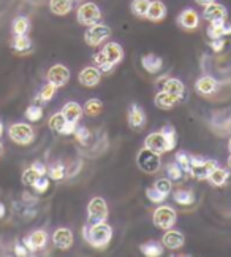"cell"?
<instances>
[{
	"label": "cell",
	"mask_w": 231,
	"mask_h": 257,
	"mask_svg": "<svg viewBox=\"0 0 231 257\" xmlns=\"http://www.w3.org/2000/svg\"><path fill=\"white\" fill-rule=\"evenodd\" d=\"M32 167H34V169H35L40 175H48V169L45 167V164H42V162H34Z\"/></svg>",
	"instance_id": "obj_50"
},
{
	"label": "cell",
	"mask_w": 231,
	"mask_h": 257,
	"mask_svg": "<svg viewBox=\"0 0 231 257\" xmlns=\"http://www.w3.org/2000/svg\"><path fill=\"white\" fill-rule=\"evenodd\" d=\"M102 51L106 56L108 62L111 64L113 67L122 61V57H124V51H122V48H120L119 43H108V45L103 46Z\"/></svg>",
	"instance_id": "obj_21"
},
{
	"label": "cell",
	"mask_w": 231,
	"mask_h": 257,
	"mask_svg": "<svg viewBox=\"0 0 231 257\" xmlns=\"http://www.w3.org/2000/svg\"><path fill=\"white\" fill-rule=\"evenodd\" d=\"M26 117L29 121L37 122V121H40L43 117V110L40 106H37V105H32V106H29L26 110Z\"/></svg>",
	"instance_id": "obj_43"
},
{
	"label": "cell",
	"mask_w": 231,
	"mask_h": 257,
	"mask_svg": "<svg viewBox=\"0 0 231 257\" xmlns=\"http://www.w3.org/2000/svg\"><path fill=\"white\" fill-rule=\"evenodd\" d=\"M29 29H30V23H29V19L26 16H18L15 19V23H13V34H15V37L26 35L29 32Z\"/></svg>",
	"instance_id": "obj_33"
},
{
	"label": "cell",
	"mask_w": 231,
	"mask_h": 257,
	"mask_svg": "<svg viewBox=\"0 0 231 257\" xmlns=\"http://www.w3.org/2000/svg\"><path fill=\"white\" fill-rule=\"evenodd\" d=\"M228 178H229V172L225 170V169H220V167H217V169L212 170V173L209 175L207 180L212 183L214 186H222L228 181Z\"/></svg>",
	"instance_id": "obj_30"
},
{
	"label": "cell",
	"mask_w": 231,
	"mask_h": 257,
	"mask_svg": "<svg viewBox=\"0 0 231 257\" xmlns=\"http://www.w3.org/2000/svg\"><path fill=\"white\" fill-rule=\"evenodd\" d=\"M128 124L132 125L135 131H141L146 125V113L143 110V106H139L138 103H132L128 108Z\"/></svg>",
	"instance_id": "obj_12"
},
{
	"label": "cell",
	"mask_w": 231,
	"mask_h": 257,
	"mask_svg": "<svg viewBox=\"0 0 231 257\" xmlns=\"http://www.w3.org/2000/svg\"><path fill=\"white\" fill-rule=\"evenodd\" d=\"M32 187L35 189V192H38V194H45V192L49 189V176H46V175L40 176Z\"/></svg>",
	"instance_id": "obj_45"
},
{
	"label": "cell",
	"mask_w": 231,
	"mask_h": 257,
	"mask_svg": "<svg viewBox=\"0 0 231 257\" xmlns=\"http://www.w3.org/2000/svg\"><path fill=\"white\" fill-rule=\"evenodd\" d=\"M76 137V140L81 143V145H86L89 140H90V132H89V128L81 125V127H76V131L73 134Z\"/></svg>",
	"instance_id": "obj_46"
},
{
	"label": "cell",
	"mask_w": 231,
	"mask_h": 257,
	"mask_svg": "<svg viewBox=\"0 0 231 257\" xmlns=\"http://www.w3.org/2000/svg\"><path fill=\"white\" fill-rule=\"evenodd\" d=\"M173 199L179 205L188 206V205H193L195 203V194L192 191H188V189H177L173 194Z\"/></svg>",
	"instance_id": "obj_28"
},
{
	"label": "cell",
	"mask_w": 231,
	"mask_h": 257,
	"mask_svg": "<svg viewBox=\"0 0 231 257\" xmlns=\"http://www.w3.org/2000/svg\"><path fill=\"white\" fill-rule=\"evenodd\" d=\"M144 148H149V150H152L158 154L162 153H166L169 151V146H168V142L166 138L162 132H152L146 137L144 140Z\"/></svg>",
	"instance_id": "obj_11"
},
{
	"label": "cell",
	"mask_w": 231,
	"mask_h": 257,
	"mask_svg": "<svg viewBox=\"0 0 231 257\" xmlns=\"http://www.w3.org/2000/svg\"><path fill=\"white\" fill-rule=\"evenodd\" d=\"M168 178L171 181H180L184 178V170H182V167H180L177 162H173V164H169L168 165Z\"/></svg>",
	"instance_id": "obj_40"
},
{
	"label": "cell",
	"mask_w": 231,
	"mask_h": 257,
	"mask_svg": "<svg viewBox=\"0 0 231 257\" xmlns=\"http://www.w3.org/2000/svg\"><path fill=\"white\" fill-rule=\"evenodd\" d=\"M2 153H4V145L0 143V154H2Z\"/></svg>",
	"instance_id": "obj_54"
},
{
	"label": "cell",
	"mask_w": 231,
	"mask_h": 257,
	"mask_svg": "<svg viewBox=\"0 0 231 257\" xmlns=\"http://www.w3.org/2000/svg\"><path fill=\"white\" fill-rule=\"evenodd\" d=\"M139 249L147 257H158L163 254V244H160L157 241H147L139 246Z\"/></svg>",
	"instance_id": "obj_29"
},
{
	"label": "cell",
	"mask_w": 231,
	"mask_h": 257,
	"mask_svg": "<svg viewBox=\"0 0 231 257\" xmlns=\"http://www.w3.org/2000/svg\"><path fill=\"white\" fill-rule=\"evenodd\" d=\"M111 35V29L105 24H94L90 26L86 34H84V42L89 46H98L100 43H103L106 38Z\"/></svg>",
	"instance_id": "obj_7"
},
{
	"label": "cell",
	"mask_w": 231,
	"mask_h": 257,
	"mask_svg": "<svg viewBox=\"0 0 231 257\" xmlns=\"http://www.w3.org/2000/svg\"><path fill=\"white\" fill-rule=\"evenodd\" d=\"M30 46H32V40H30L27 35H18V37H15V40H13L15 51L23 53V51H27V49H30Z\"/></svg>",
	"instance_id": "obj_38"
},
{
	"label": "cell",
	"mask_w": 231,
	"mask_h": 257,
	"mask_svg": "<svg viewBox=\"0 0 231 257\" xmlns=\"http://www.w3.org/2000/svg\"><path fill=\"white\" fill-rule=\"evenodd\" d=\"M209 125L212 131L218 135L223 137L228 131H231V111H218L210 117Z\"/></svg>",
	"instance_id": "obj_9"
},
{
	"label": "cell",
	"mask_w": 231,
	"mask_h": 257,
	"mask_svg": "<svg viewBox=\"0 0 231 257\" xmlns=\"http://www.w3.org/2000/svg\"><path fill=\"white\" fill-rule=\"evenodd\" d=\"M162 91L174 95L176 98H179V100H180L182 95H184V92H185V86L182 84V81L177 80V78H168V80L165 81V84H163Z\"/></svg>",
	"instance_id": "obj_24"
},
{
	"label": "cell",
	"mask_w": 231,
	"mask_h": 257,
	"mask_svg": "<svg viewBox=\"0 0 231 257\" xmlns=\"http://www.w3.org/2000/svg\"><path fill=\"white\" fill-rule=\"evenodd\" d=\"M54 246L60 251H67L73 246V233L70 229H57L53 235Z\"/></svg>",
	"instance_id": "obj_15"
},
{
	"label": "cell",
	"mask_w": 231,
	"mask_h": 257,
	"mask_svg": "<svg viewBox=\"0 0 231 257\" xmlns=\"http://www.w3.org/2000/svg\"><path fill=\"white\" fill-rule=\"evenodd\" d=\"M207 35L210 40H214V38H225L231 35V24L226 23V19L210 21V26L207 27Z\"/></svg>",
	"instance_id": "obj_13"
},
{
	"label": "cell",
	"mask_w": 231,
	"mask_h": 257,
	"mask_svg": "<svg viewBox=\"0 0 231 257\" xmlns=\"http://www.w3.org/2000/svg\"><path fill=\"white\" fill-rule=\"evenodd\" d=\"M226 15H228L226 8L222 4H215V2L206 5L204 7V13H203L204 19H207V21H215V19H226Z\"/></svg>",
	"instance_id": "obj_20"
},
{
	"label": "cell",
	"mask_w": 231,
	"mask_h": 257,
	"mask_svg": "<svg viewBox=\"0 0 231 257\" xmlns=\"http://www.w3.org/2000/svg\"><path fill=\"white\" fill-rule=\"evenodd\" d=\"M5 216V205L0 202V217H4Z\"/></svg>",
	"instance_id": "obj_52"
},
{
	"label": "cell",
	"mask_w": 231,
	"mask_h": 257,
	"mask_svg": "<svg viewBox=\"0 0 231 257\" xmlns=\"http://www.w3.org/2000/svg\"><path fill=\"white\" fill-rule=\"evenodd\" d=\"M8 135L10 138L18 143V145H30L34 142L35 134H34V128L30 127L29 124H13L12 127L8 128Z\"/></svg>",
	"instance_id": "obj_6"
},
{
	"label": "cell",
	"mask_w": 231,
	"mask_h": 257,
	"mask_svg": "<svg viewBox=\"0 0 231 257\" xmlns=\"http://www.w3.org/2000/svg\"><path fill=\"white\" fill-rule=\"evenodd\" d=\"M62 113H64L67 121L76 124L79 119H81V116H83L84 111H83V108H81V105H79V103H76V102H68L62 108Z\"/></svg>",
	"instance_id": "obj_25"
},
{
	"label": "cell",
	"mask_w": 231,
	"mask_h": 257,
	"mask_svg": "<svg viewBox=\"0 0 231 257\" xmlns=\"http://www.w3.org/2000/svg\"><path fill=\"white\" fill-rule=\"evenodd\" d=\"M103 110V103L102 100H98V98H90V100L86 102L83 111L87 114V116H98Z\"/></svg>",
	"instance_id": "obj_31"
},
{
	"label": "cell",
	"mask_w": 231,
	"mask_h": 257,
	"mask_svg": "<svg viewBox=\"0 0 231 257\" xmlns=\"http://www.w3.org/2000/svg\"><path fill=\"white\" fill-rule=\"evenodd\" d=\"M218 164L215 161H206L204 157L192 156L190 159V170L188 173L196 180H207L209 175L212 173L214 169H217Z\"/></svg>",
	"instance_id": "obj_2"
},
{
	"label": "cell",
	"mask_w": 231,
	"mask_h": 257,
	"mask_svg": "<svg viewBox=\"0 0 231 257\" xmlns=\"http://www.w3.org/2000/svg\"><path fill=\"white\" fill-rule=\"evenodd\" d=\"M177 21H179V24L182 26L184 29H187V31H192V29L198 27L199 16H198V13L195 12V10L187 8V10H184V12L179 15Z\"/></svg>",
	"instance_id": "obj_19"
},
{
	"label": "cell",
	"mask_w": 231,
	"mask_h": 257,
	"mask_svg": "<svg viewBox=\"0 0 231 257\" xmlns=\"http://www.w3.org/2000/svg\"><path fill=\"white\" fill-rule=\"evenodd\" d=\"M190 159H192V154H188L187 151L176 153V162L182 167V170L185 173H188V170H190Z\"/></svg>",
	"instance_id": "obj_42"
},
{
	"label": "cell",
	"mask_w": 231,
	"mask_h": 257,
	"mask_svg": "<svg viewBox=\"0 0 231 257\" xmlns=\"http://www.w3.org/2000/svg\"><path fill=\"white\" fill-rule=\"evenodd\" d=\"M67 175L65 172V167L62 164H56L53 167H49L48 169V176H49V180H54V181H60V180H64Z\"/></svg>",
	"instance_id": "obj_39"
},
{
	"label": "cell",
	"mask_w": 231,
	"mask_h": 257,
	"mask_svg": "<svg viewBox=\"0 0 231 257\" xmlns=\"http://www.w3.org/2000/svg\"><path fill=\"white\" fill-rule=\"evenodd\" d=\"M177 102H179V98H176L174 95L168 94L165 91H160L155 95V106L162 108V110H169V108H173Z\"/></svg>",
	"instance_id": "obj_26"
},
{
	"label": "cell",
	"mask_w": 231,
	"mask_h": 257,
	"mask_svg": "<svg viewBox=\"0 0 231 257\" xmlns=\"http://www.w3.org/2000/svg\"><path fill=\"white\" fill-rule=\"evenodd\" d=\"M149 5H150V0H133V2H132V12L138 18H146Z\"/></svg>",
	"instance_id": "obj_35"
},
{
	"label": "cell",
	"mask_w": 231,
	"mask_h": 257,
	"mask_svg": "<svg viewBox=\"0 0 231 257\" xmlns=\"http://www.w3.org/2000/svg\"><path fill=\"white\" fill-rule=\"evenodd\" d=\"M65 124H67V119H65V116H64L62 111L56 113L51 117V119H49V128H51V131H54V132H57V134H60V135H62V132H64Z\"/></svg>",
	"instance_id": "obj_32"
},
{
	"label": "cell",
	"mask_w": 231,
	"mask_h": 257,
	"mask_svg": "<svg viewBox=\"0 0 231 257\" xmlns=\"http://www.w3.org/2000/svg\"><path fill=\"white\" fill-rule=\"evenodd\" d=\"M195 2H196L198 5H201V7H206V5H209V4L215 2V0H195Z\"/></svg>",
	"instance_id": "obj_51"
},
{
	"label": "cell",
	"mask_w": 231,
	"mask_h": 257,
	"mask_svg": "<svg viewBox=\"0 0 231 257\" xmlns=\"http://www.w3.org/2000/svg\"><path fill=\"white\" fill-rule=\"evenodd\" d=\"M23 243L27 246V249L30 252H35L38 249H43L45 246H46V243H48V233L45 230H35V232L30 233Z\"/></svg>",
	"instance_id": "obj_14"
},
{
	"label": "cell",
	"mask_w": 231,
	"mask_h": 257,
	"mask_svg": "<svg viewBox=\"0 0 231 257\" xmlns=\"http://www.w3.org/2000/svg\"><path fill=\"white\" fill-rule=\"evenodd\" d=\"M165 16H166V5L163 2H160V0H154V2H150L147 15H146V18L149 19V21L158 23V21H162Z\"/></svg>",
	"instance_id": "obj_23"
},
{
	"label": "cell",
	"mask_w": 231,
	"mask_h": 257,
	"mask_svg": "<svg viewBox=\"0 0 231 257\" xmlns=\"http://www.w3.org/2000/svg\"><path fill=\"white\" fill-rule=\"evenodd\" d=\"M72 7H73V0H51L49 2V8L57 16H64L72 12Z\"/></svg>",
	"instance_id": "obj_27"
},
{
	"label": "cell",
	"mask_w": 231,
	"mask_h": 257,
	"mask_svg": "<svg viewBox=\"0 0 231 257\" xmlns=\"http://www.w3.org/2000/svg\"><path fill=\"white\" fill-rule=\"evenodd\" d=\"M217 80L209 75L201 76L199 80L195 83V91L201 95H212L217 91Z\"/></svg>",
	"instance_id": "obj_17"
},
{
	"label": "cell",
	"mask_w": 231,
	"mask_h": 257,
	"mask_svg": "<svg viewBox=\"0 0 231 257\" xmlns=\"http://www.w3.org/2000/svg\"><path fill=\"white\" fill-rule=\"evenodd\" d=\"M56 91H57V87L53 83H48V84H45L42 87V91L38 92L37 100H40V102H49L56 95Z\"/></svg>",
	"instance_id": "obj_36"
},
{
	"label": "cell",
	"mask_w": 231,
	"mask_h": 257,
	"mask_svg": "<svg viewBox=\"0 0 231 257\" xmlns=\"http://www.w3.org/2000/svg\"><path fill=\"white\" fill-rule=\"evenodd\" d=\"M136 164L144 173H155L160 165H162V159H160V154L149 150V148H144L138 153L136 156Z\"/></svg>",
	"instance_id": "obj_4"
},
{
	"label": "cell",
	"mask_w": 231,
	"mask_h": 257,
	"mask_svg": "<svg viewBox=\"0 0 231 257\" xmlns=\"http://www.w3.org/2000/svg\"><path fill=\"white\" fill-rule=\"evenodd\" d=\"M141 65L147 73H157L163 68V59L157 54H146L141 57Z\"/></svg>",
	"instance_id": "obj_22"
},
{
	"label": "cell",
	"mask_w": 231,
	"mask_h": 257,
	"mask_svg": "<svg viewBox=\"0 0 231 257\" xmlns=\"http://www.w3.org/2000/svg\"><path fill=\"white\" fill-rule=\"evenodd\" d=\"M154 186L165 195H168L169 192H171V180H169V178H168V180H166V178H160V180H157V183Z\"/></svg>",
	"instance_id": "obj_47"
},
{
	"label": "cell",
	"mask_w": 231,
	"mask_h": 257,
	"mask_svg": "<svg viewBox=\"0 0 231 257\" xmlns=\"http://www.w3.org/2000/svg\"><path fill=\"white\" fill-rule=\"evenodd\" d=\"M100 78H102V72L97 67H86L79 73V83L86 87H95L100 83Z\"/></svg>",
	"instance_id": "obj_16"
},
{
	"label": "cell",
	"mask_w": 231,
	"mask_h": 257,
	"mask_svg": "<svg viewBox=\"0 0 231 257\" xmlns=\"http://www.w3.org/2000/svg\"><path fill=\"white\" fill-rule=\"evenodd\" d=\"M83 235L84 240L92 246L95 249H103L108 246V243L111 241L113 236V227L106 224V222H100V224H86L83 227Z\"/></svg>",
	"instance_id": "obj_1"
},
{
	"label": "cell",
	"mask_w": 231,
	"mask_h": 257,
	"mask_svg": "<svg viewBox=\"0 0 231 257\" xmlns=\"http://www.w3.org/2000/svg\"><path fill=\"white\" fill-rule=\"evenodd\" d=\"M162 244L168 249H179L182 248L184 244V235L180 233L179 230H171L168 229L165 232V235L162 236Z\"/></svg>",
	"instance_id": "obj_18"
},
{
	"label": "cell",
	"mask_w": 231,
	"mask_h": 257,
	"mask_svg": "<svg viewBox=\"0 0 231 257\" xmlns=\"http://www.w3.org/2000/svg\"><path fill=\"white\" fill-rule=\"evenodd\" d=\"M228 165H229V167H231V156H229V157H228Z\"/></svg>",
	"instance_id": "obj_56"
},
{
	"label": "cell",
	"mask_w": 231,
	"mask_h": 257,
	"mask_svg": "<svg viewBox=\"0 0 231 257\" xmlns=\"http://www.w3.org/2000/svg\"><path fill=\"white\" fill-rule=\"evenodd\" d=\"M146 195H147V199L152 202V203H162L165 199H166V195L160 192L157 187H149V189H146Z\"/></svg>",
	"instance_id": "obj_44"
},
{
	"label": "cell",
	"mask_w": 231,
	"mask_h": 257,
	"mask_svg": "<svg viewBox=\"0 0 231 257\" xmlns=\"http://www.w3.org/2000/svg\"><path fill=\"white\" fill-rule=\"evenodd\" d=\"M40 176H43V175H40L34 167H29V169H26L24 170V173H23V184L24 186H34L35 184V181L38 180Z\"/></svg>",
	"instance_id": "obj_41"
},
{
	"label": "cell",
	"mask_w": 231,
	"mask_h": 257,
	"mask_svg": "<svg viewBox=\"0 0 231 257\" xmlns=\"http://www.w3.org/2000/svg\"><path fill=\"white\" fill-rule=\"evenodd\" d=\"M70 80V70L65 65H53L48 72V83H53L56 87H62Z\"/></svg>",
	"instance_id": "obj_10"
},
{
	"label": "cell",
	"mask_w": 231,
	"mask_h": 257,
	"mask_svg": "<svg viewBox=\"0 0 231 257\" xmlns=\"http://www.w3.org/2000/svg\"><path fill=\"white\" fill-rule=\"evenodd\" d=\"M174 222H176V211L171 208V206L162 205L155 210L154 224H155V227H158V229L168 230L174 225Z\"/></svg>",
	"instance_id": "obj_8"
},
{
	"label": "cell",
	"mask_w": 231,
	"mask_h": 257,
	"mask_svg": "<svg viewBox=\"0 0 231 257\" xmlns=\"http://www.w3.org/2000/svg\"><path fill=\"white\" fill-rule=\"evenodd\" d=\"M162 132L166 138V142H168V146H169V151H173L176 145H177V135H176V128L171 125V124H166L165 127H162Z\"/></svg>",
	"instance_id": "obj_34"
},
{
	"label": "cell",
	"mask_w": 231,
	"mask_h": 257,
	"mask_svg": "<svg viewBox=\"0 0 231 257\" xmlns=\"http://www.w3.org/2000/svg\"><path fill=\"white\" fill-rule=\"evenodd\" d=\"M2 134H4V124L0 122V135H2Z\"/></svg>",
	"instance_id": "obj_53"
},
{
	"label": "cell",
	"mask_w": 231,
	"mask_h": 257,
	"mask_svg": "<svg viewBox=\"0 0 231 257\" xmlns=\"http://www.w3.org/2000/svg\"><path fill=\"white\" fill-rule=\"evenodd\" d=\"M100 18H102V12H100V8L92 2L83 4L81 7L78 8L76 19H78L79 24L90 27V26L97 24L100 21Z\"/></svg>",
	"instance_id": "obj_5"
},
{
	"label": "cell",
	"mask_w": 231,
	"mask_h": 257,
	"mask_svg": "<svg viewBox=\"0 0 231 257\" xmlns=\"http://www.w3.org/2000/svg\"><path fill=\"white\" fill-rule=\"evenodd\" d=\"M228 150H229V153H231V138H229V143H228Z\"/></svg>",
	"instance_id": "obj_55"
},
{
	"label": "cell",
	"mask_w": 231,
	"mask_h": 257,
	"mask_svg": "<svg viewBox=\"0 0 231 257\" xmlns=\"http://www.w3.org/2000/svg\"><path fill=\"white\" fill-rule=\"evenodd\" d=\"M29 252H30V251L27 249V246H26L24 243H18V244L15 246V254L19 255V257H26Z\"/></svg>",
	"instance_id": "obj_49"
},
{
	"label": "cell",
	"mask_w": 231,
	"mask_h": 257,
	"mask_svg": "<svg viewBox=\"0 0 231 257\" xmlns=\"http://www.w3.org/2000/svg\"><path fill=\"white\" fill-rule=\"evenodd\" d=\"M210 48H212V51H215V53L223 51L225 38H214V40H210Z\"/></svg>",
	"instance_id": "obj_48"
},
{
	"label": "cell",
	"mask_w": 231,
	"mask_h": 257,
	"mask_svg": "<svg viewBox=\"0 0 231 257\" xmlns=\"http://www.w3.org/2000/svg\"><path fill=\"white\" fill-rule=\"evenodd\" d=\"M108 219V205L102 197H94L87 205V224L94 225L100 222H106Z\"/></svg>",
	"instance_id": "obj_3"
},
{
	"label": "cell",
	"mask_w": 231,
	"mask_h": 257,
	"mask_svg": "<svg viewBox=\"0 0 231 257\" xmlns=\"http://www.w3.org/2000/svg\"><path fill=\"white\" fill-rule=\"evenodd\" d=\"M94 62H95V65H97V68L102 73H108L109 70L113 68V65L108 62V59H106V56L103 54V51H98L95 56H94Z\"/></svg>",
	"instance_id": "obj_37"
}]
</instances>
